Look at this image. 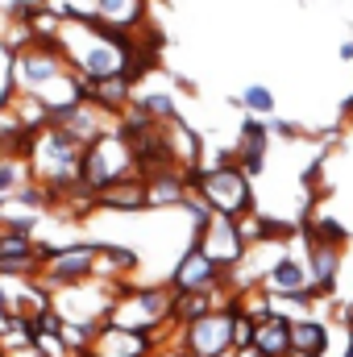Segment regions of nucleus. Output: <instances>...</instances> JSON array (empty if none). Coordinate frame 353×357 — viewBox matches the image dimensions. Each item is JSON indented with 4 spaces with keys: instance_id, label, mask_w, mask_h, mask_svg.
<instances>
[{
    "instance_id": "obj_9",
    "label": "nucleus",
    "mask_w": 353,
    "mask_h": 357,
    "mask_svg": "<svg viewBox=\"0 0 353 357\" xmlns=\"http://www.w3.org/2000/svg\"><path fill=\"white\" fill-rule=\"evenodd\" d=\"M187 195H191V187H187L183 167L167 171V175L146 178V204H150V208H183Z\"/></svg>"
},
{
    "instance_id": "obj_17",
    "label": "nucleus",
    "mask_w": 353,
    "mask_h": 357,
    "mask_svg": "<svg viewBox=\"0 0 353 357\" xmlns=\"http://www.w3.org/2000/svg\"><path fill=\"white\" fill-rule=\"evenodd\" d=\"M241 108H246L250 116L266 121V116L274 112V91L266 88V84H250V88L241 91Z\"/></svg>"
},
{
    "instance_id": "obj_11",
    "label": "nucleus",
    "mask_w": 353,
    "mask_h": 357,
    "mask_svg": "<svg viewBox=\"0 0 353 357\" xmlns=\"http://www.w3.org/2000/svg\"><path fill=\"white\" fill-rule=\"evenodd\" d=\"M254 349L262 357H287L291 354V320H278L270 316L254 328Z\"/></svg>"
},
{
    "instance_id": "obj_16",
    "label": "nucleus",
    "mask_w": 353,
    "mask_h": 357,
    "mask_svg": "<svg viewBox=\"0 0 353 357\" xmlns=\"http://www.w3.org/2000/svg\"><path fill=\"white\" fill-rule=\"evenodd\" d=\"M29 183V167L25 162H0V208L13 204V195Z\"/></svg>"
},
{
    "instance_id": "obj_3",
    "label": "nucleus",
    "mask_w": 353,
    "mask_h": 357,
    "mask_svg": "<svg viewBox=\"0 0 353 357\" xmlns=\"http://www.w3.org/2000/svg\"><path fill=\"white\" fill-rule=\"evenodd\" d=\"M200 195L212 204L216 216H229V220H241L254 212V187L241 167H225V171H204L200 183Z\"/></svg>"
},
{
    "instance_id": "obj_20",
    "label": "nucleus",
    "mask_w": 353,
    "mask_h": 357,
    "mask_svg": "<svg viewBox=\"0 0 353 357\" xmlns=\"http://www.w3.org/2000/svg\"><path fill=\"white\" fill-rule=\"evenodd\" d=\"M237 357H262V354H258V349L250 345V349H237Z\"/></svg>"
},
{
    "instance_id": "obj_15",
    "label": "nucleus",
    "mask_w": 353,
    "mask_h": 357,
    "mask_svg": "<svg viewBox=\"0 0 353 357\" xmlns=\"http://www.w3.org/2000/svg\"><path fill=\"white\" fill-rule=\"evenodd\" d=\"M137 104H142V112H146L150 121H158V125L179 121V108H175V96H171V91H146V96H137Z\"/></svg>"
},
{
    "instance_id": "obj_4",
    "label": "nucleus",
    "mask_w": 353,
    "mask_h": 357,
    "mask_svg": "<svg viewBox=\"0 0 353 357\" xmlns=\"http://www.w3.org/2000/svg\"><path fill=\"white\" fill-rule=\"evenodd\" d=\"M175 295H204V291H220L229 287V270H220L195 241L183 250V258L171 270V282H167Z\"/></svg>"
},
{
    "instance_id": "obj_13",
    "label": "nucleus",
    "mask_w": 353,
    "mask_h": 357,
    "mask_svg": "<svg viewBox=\"0 0 353 357\" xmlns=\"http://www.w3.org/2000/svg\"><path fill=\"white\" fill-rule=\"evenodd\" d=\"M291 349L320 357L324 349H329V324H320L316 316H308V320H295V324H291Z\"/></svg>"
},
{
    "instance_id": "obj_19",
    "label": "nucleus",
    "mask_w": 353,
    "mask_h": 357,
    "mask_svg": "<svg viewBox=\"0 0 353 357\" xmlns=\"http://www.w3.org/2000/svg\"><path fill=\"white\" fill-rule=\"evenodd\" d=\"M341 59H345V63L353 59V38H345V42H341Z\"/></svg>"
},
{
    "instance_id": "obj_8",
    "label": "nucleus",
    "mask_w": 353,
    "mask_h": 357,
    "mask_svg": "<svg viewBox=\"0 0 353 357\" xmlns=\"http://www.w3.org/2000/svg\"><path fill=\"white\" fill-rule=\"evenodd\" d=\"M262 291L266 295H312V278H308V266L299 258H278L270 274L262 278ZM316 299V295H312Z\"/></svg>"
},
{
    "instance_id": "obj_1",
    "label": "nucleus",
    "mask_w": 353,
    "mask_h": 357,
    "mask_svg": "<svg viewBox=\"0 0 353 357\" xmlns=\"http://www.w3.org/2000/svg\"><path fill=\"white\" fill-rule=\"evenodd\" d=\"M125 178H142V175H137V162H133L129 142H125L117 129H108L104 137H96L91 146H84V162H80V183H84V191H91V195L100 199L104 191H112V187L125 183Z\"/></svg>"
},
{
    "instance_id": "obj_22",
    "label": "nucleus",
    "mask_w": 353,
    "mask_h": 357,
    "mask_svg": "<svg viewBox=\"0 0 353 357\" xmlns=\"http://www.w3.org/2000/svg\"><path fill=\"white\" fill-rule=\"evenodd\" d=\"M0 237H4V229H0Z\"/></svg>"
},
{
    "instance_id": "obj_21",
    "label": "nucleus",
    "mask_w": 353,
    "mask_h": 357,
    "mask_svg": "<svg viewBox=\"0 0 353 357\" xmlns=\"http://www.w3.org/2000/svg\"><path fill=\"white\" fill-rule=\"evenodd\" d=\"M287 357H312V354H299V349H291V354H287Z\"/></svg>"
},
{
    "instance_id": "obj_18",
    "label": "nucleus",
    "mask_w": 353,
    "mask_h": 357,
    "mask_svg": "<svg viewBox=\"0 0 353 357\" xmlns=\"http://www.w3.org/2000/svg\"><path fill=\"white\" fill-rule=\"evenodd\" d=\"M266 129H270V133H278V137H299V125H295V121H278V116H270V121H266Z\"/></svg>"
},
{
    "instance_id": "obj_12",
    "label": "nucleus",
    "mask_w": 353,
    "mask_h": 357,
    "mask_svg": "<svg viewBox=\"0 0 353 357\" xmlns=\"http://www.w3.org/2000/svg\"><path fill=\"white\" fill-rule=\"evenodd\" d=\"M96 208H117V212H146V178H125L112 191H104L96 199Z\"/></svg>"
},
{
    "instance_id": "obj_14",
    "label": "nucleus",
    "mask_w": 353,
    "mask_h": 357,
    "mask_svg": "<svg viewBox=\"0 0 353 357\" xmlns=\"http://www.w3.org/2000/svg\"><path fill=\"white\" fill-rule=\"evenodd\" d=\"M266 142H270L266 121L246 116V121H241V146H237V158H266V150H270Z\"/></svg>"
},
{
    "instance_id": "obj_7",
    "label": "nucleus",
    "mask_w": 353,
    "mask_h": 357,
    "mask_svg": "<svg viewBox=\"0 0 353 357\" xmlns=\"http://www.w3.org/2000/svg\"><path fill=\"white\" fill-rule=\"evenodd\" d=\"M337 270H341V250L337 245L308 241V278H312V295L316 299H329L337 291Z\"/></svg>"
},
{
    "instance_id": "obj_2",
    "label": "nucleus",
    "mask_w": 353,
    "mask_h": 357,
    "mask_svg": "<svg viewBox=\"0 0 353 357\" xmlns=\"http://www.w3.org/2000/svg\"><path fill=\"white\" fill-rule=\"evenodd\" d=\"M96 262H100V241H88V245H59V250L42 262L38 282H42L50 295L88 287V282H96Z\"/></svg>"
},
{
    "instance_id": "obj_5",
    "label": "nucleus",
    "mask_w": 353,
    "mask_h": 357,
    "mask_svg": "<svg viewBox=\"0 0 353 357\" xmlns=\"http://www.w3.org/2000/svg\"><path fill=\"white\" fill-rule=\"evenodd\" d=\"M175 345L187 357H220L225 349H233V312H212L187 328H179Z\"/></svg>"
},
{
    "instance_id": "obj_6",
    "label": "nucleus",
    "mask_w": 353,
    "mask_h": 357,
    "mask_svg": "<svg viewBox=\"0 0 353 357\" xmlns=\"http://www.w3.org/2000/svg\"><path fill=\"white\" fill-rule=\"evenodd\" d=\"M195 245L216 262L220 270H233L246 262V241H241V233H237V220H229V216H216L200 237H195Z\"/></svg>"
},
{
    "instance_id": "obj_10",
    "label": "nucleus",
    "mask_w": 353,
    "mask_h": 357,
    "mask_svg": "<svg viewBox=\"0 0 353 357\" xmlns=\"http://www.w3.org/2000/svg\"><path fill=\"white\" fill-rule=\"evenodd\" d=\"M96 13L112 29H125V33L146 29V0H96Z\"/></svg>"
}]
</instances>
